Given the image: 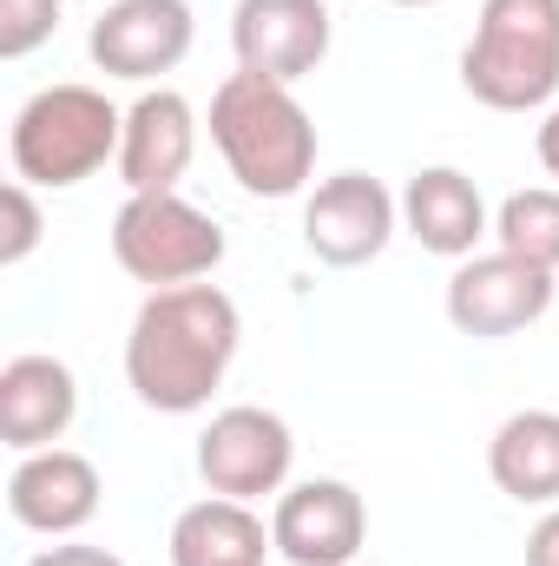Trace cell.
<instances>
[{"label":"cell","instance_id":"obj_1","mask_svg":"<svg viewBox=\"0 0 559 566\" xmlns=\"http://www.w3.org/2000/svg\"><path fill=\"white\" fill-rule=\"evenodd\" d=\"M244 343V316L218 283L151 290L126 329V382L158 416H198L224 389Z\"/></svg>","mask_w":559,"mask_h":566},{"label":"cell","instance_id":"obj_2","mask_svg":"<svg viewBox=\"0 0 559 566\" xmlns=\"http://www.w3.org/2000/svg\"><path fill=\"white\" fill-rule=\"evenodd\" d=\"M211 145L251 198H303L316 178V119L264 73H231L211 93Z\"/></svg>","mask_w":559,"mask_h":566},{"label":"cell","instance_id":"obj_21","mask_svg":"<svg viewBox=\"0 0 559 566\" xmlns=\"http://www.w3.org/2000/svg\"><path fill=\"white\" fill-rule=\"evenodd\" d=\"M27 566H126L113 547H86V541H60V547H40Z\"/></svg>","mask_w":559,"mask_h":566},{"label":"cell","instance_id":"obj_19","mask_svg":"<svg viewBox=\"0 0 559 566\" xmlns=\"http://www.w3.org/2000/svg\"><path fill=\"white\" fill-rule=\"evenodd\" d=\"M60 33V0H0V60H27Z\"/></svg>","mask_w":559,"mask_h":566},{"label":"cell","instance_id":"obj_24","mask_svg":"<svg viewBox=\"0 0 559 566\" xmlns=\"http://www.w3.org/2000/svg\"><path fill=\"white\" fill-rule=\"evenodd\" d=\"M389 7H441V0H389Z\"/></svg>","mask_w":559,"mask_h":566},{"label":"cell","instance_id":"obj_16","mask_svg":"<svg viewBox=\"0 0 559 566\" xmlns=\"http://www.w3.org/2000/svg\"><path fill=\"white\" fill-rule=\"evenodd\" d=\"M271 554L277 541L251 501L204 494L171 521V566H264Z\"/></svg>","mask_w":559,"mask_h":566},{"label":"cell","instance_id":"obj_12","mask_svg":"<svg viewBox=\"0 0 559 566\" xmlns=\"http://www.w3.org/2000/svg\"><path fill=\"white\" fill-rule=\"evenodd\" d=\"M99 468L80 448H33L7 474V514L46 541H73L99 514Z\"/></svg>","mask_w":559,"mask_h":566},{"label":"cell","instance_id":"obj_23","mask_svg":"<svg viewBox=\"0 0 559 566\" xmlns=\"http://www.w3.org/2000/svg\"><path fill=\"white\" fill-rule=\"evenodd\" d=\"M534 151H540V171L559 185V99L547 106V119H540V133H534Z\"/></svg>","mask_w":559,"mask_h":566},{"label":"cell","instance_id":"obj_8","mask_svg":"<svg viewBox=\"0 0 559 566\" xmlns=\"http://www.w3.org/2000/svg\"><path fill=\"white\" fill-rule=\"evenodd\" d=\"M559 296V277L527 264V258H507V251H474L454 264L447 277V323L474 343H500V336H520L527 323H540Z\"/></svg>","mask_w":559,"mask_h":566},{"label":"cell","instance_id":"obj_14","mask_svg":"<svg viewBox=\"0 0 559 566\" xmlns=\"http://www.w3.org/2000/svg\"><path fill=\"white\" fill-rule=\"evenodd\" d=\"M402 231L415 238L428 258H474L481 238H494V211L481 198V185L461 165H428L402 185Z\"/></svg>","mask_w":559,"mask_h":566},{"label":"cell","instance_id":"obj_20","mask_svg":"<svg viewBox=\"0 0 559 566\" xmlns=\"http://www.w3.org/2000/svg\"><path fill=\"white\" fill-rule=\"evenodd\" d=\"M0 211H7V231H0V264L13 271V264H27L33 251H40V205H33V185L27 178H13L7 191H0Z\"/></svg>","mask_w":559,"mask_h":566},{"label":"cell","instance_id":"obj_13","mask_svg":"<svg viewBox=\"0 0 559 566\" xmlns=\"http://www.w3.org/2000/svg\"><path fill=\"white\" fill-rule=\"evenodd\" d=\"M198 158V113L178 86H145L126 106V139H119V178L126 191H178V178Z\"/></svg>","mask_w":559,"mask_h":566},{"label":"cell","instance_id":"obj_7","mask_svg":"<svg viewBox=\"0 0 559 566\" xmlns=\"http://www.w3.org/2000/svg\"><path fill=\"white\" fill-rule=\"evenodd\" d=\"M289 468H296V434L277 409H257V402H231L218 409L204 434H198V481L224 501H264L289 488Z\"/></svg>","mask_w":559,"mask_h":566},{"label":"cell","instance_id":"obj_17","mask_svg":"<svg viewBox=\"0 0 559 566\" xmlns=\"http://www.w3.org/2000/svg\"><path fill=\"white\" fill-rule=\"evenodd\" d=\"M487 474L520 507H559V409H520L494 428Z\"/></svg>","mask_w":559,"mask_h":566},{"label":"cell","instance_id":"obj_15","mask_svg":"<svg viewBox=\"0 0 559 566\" xmlns=\"http://www.w3.org/2000/svg\"><path fill=\"white\" fill-rule=\"evenodd\" d=\"M80 416V376L60 363V356H13L0 369V441L13 454H33V448H60V434Z\"/></svg>","mask_w":559,"mask_h":566},{"label":"cell","instance_id":"obj_10","mask_svg":"<svg viewBox=\"0 0 559 566\" xmlns=\"http://www.w3.org/2000/svg\"><path fill=\"white\" fill-rule=\"evenodd\" d=\"M329 40H336L329 0H238L231 7L238 73H264L277 86H296L329 60Z\"/></svg>","mask_w":559,"mask_h":566},{"label":"cell","instance_id":"obj_4","mask_svg":"<svg viewBox=\"0 0 559 566\" xmlns=\"http://www.w3.org/2000/svg\"><path fill=\"white\" fill-rule=\"evenodd\" d=\"M119 139H126V113L99 93V86H40L7 133V158L13 178H27L33 191H73L93 171L119 165Z\"/></svg>","mask_w":559,"mask_h":566},{"label":"cell","instance_id":"obj_22","mask_svg":"<svg viewBox=\"0 0 559 566\" xmlns=\"http://www.w3.org/2000/svg\"><path fill=\"white\" fill-rule=\"evenodd\" d=\"M527 566H559V507H547L527 534Z\"/></svg>","mask_w":559,"mask_h":566},{"label":"cell","instance_id":"obj_3","mask_svg":"<svg viewBox=\"0 0 559 566\" xmlns=\"http://www.w3.org/2000/svg\"><path fill=\"white\" fill-rule=\"evenodd\" d=\"M461 86L487 113H540L559 99V0H481L461 46Z\"/></svg>","mask_w":559,"mask_h":566},{"label":"cell","instance_id":"obj_11","mask_svg":"<svg viewBox=\"0 0 559 566\" xmlns=\"http://www.w3.org/2000/svg\"><path fill=\"white\" fill-rule=\"evenodd\" d=\"M271 541L289 566H349L369 541V507L349 481H296L277 494V514H271Z\"/></svg>","mask_w":559,"mask_h":566},{"label":"cell","instance_id":"obj_5","mask_svg":"<svg viewBox=\"0 0 559 566\" xmlns=\"http://www.w3.org/2000/svg\"><path fill=\"white\" fill-rule=\"evenodd\" d=\"M224 224L211 211H198L178 191H133L113 218V258L119 271L145 290H178V283H204L224 264Z\"/></svg>","mask_w":559,"mask_h":566},{"label":"cell","instance_id":"obj_9","mask_svg":"<svg viewBox=\"0 0 559 566\" xmlns=\"http://www.w3.org/2000/svg\"><path fill=\"white\" fill-rule=\"evenodd\" d=\"M198 40V20H191V0H113L93 33H86V53L106 80H133V86H151L165 73L184 66Z\"/></svg>","mask_w":559,"mask_h":566},{"label":"cell","instance_id":"obj_6","mask_svg":"<svg viewBox=\"0 0 559 566\" xmlns=\"http://www.w3.org/2000/svg\"><path fill=\"white\" fill-rule=\"evenodd\" d=\"M402 231V198L369 171H336L303 191V251L329 271H362Z\"/></svg>","mask_w":559,"mask_h":566},{"label":"cell","instance_id":"obj_18","mask_svg":"<svg viewBox=\"0 0 559 566\" xmlns=\"http://www.w3.org/2000/svg\"><path fill=\"white\" fill-rule=\"evenodd\" d=\"M494 251L527 258V264H540V271L559 277V185H527V191L500 198V211H494Z\"/></svg>","mask_w":559,"mask_h":566}]
</instances>
